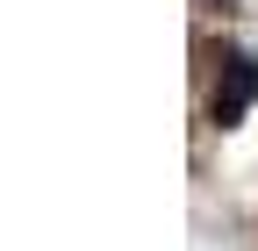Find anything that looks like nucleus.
Wrapping results in <instances>:
<instances>
[{"instance_id": "obj_1", "label": "nucleus", "mask_w": 258, "mask_h": 251, "mask_svg": "<svg viewBox=\"0 0 258 251\" xmlns=\"http://www.w3.org/2000/svg\"><path fill=\"white\" fill-rule=\"evenodd\" d=\"M251 93H258V65H251L244 50H230V57H222V79H215V122H222V130L244 122Z\"/></svg>"}]
</instances>
